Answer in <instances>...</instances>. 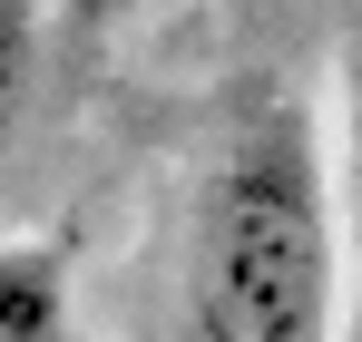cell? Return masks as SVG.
Returning a JSON list of instances; mask_svg holds the SVG:
<instances>
[{
    "label": "cell",
    "instance_id": "6da1fadb",
    "mask_svg": "<svg viewBox=\"0 0 362 342\" xmlns=\"http://www.w3.org/2000/svg\"><path fill=\"white\" fill-rule=\"evenodd\" d=\"M186 342H343V196L294 88L245 108L196 176Z\"/></svg>",
    "mask_w": 362,
    "mask_h": 342
},
{
    "label": "cell",
    "instance_id": "7a4b0ae2",
    "mask_svg": "<svg viewBox=\"0 0 362 342\" xmlns=\"http://www.w3.org/2000/svg\"><path fill=\"white\" fill-rule=\"evenodd\" d=\"M69 333V254L59 244H0V342Z\"/></svg>",
    "mask_w": 362,
    "mask_h": 342
},
{
    "label": "cell",
    "instance_id": "3957f363",
    "mask_svg": "<svg viewBox=\"0 0 362 342\" xmlns=\"http://www.w3.org/2000/svg\"><path fill=\"white\" fill-rule=\"evenodd\" d=\"M40 30H49V0H0V157L20 147V117H30V78H40Z\"/></svg>",
    "mask_w": 362,
    "mask_h": 342
},
{
    "label": "cell",
    "instance_id": "277c9868",
    "mask_svg": "<svg viewBox=\"0 0 362 342\" xmlns=\"http://www.w3.org/2000/svg\"><path fill=\"white\" fill-rule=\"evenodd\" d=\"M343 167H353V225H362V0L343 30Z\"/></svg>",
    "mask_w": 362,
    "mask_h": 342
}]
</instances>
